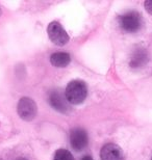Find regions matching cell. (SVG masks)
<instances>
[{"mask_svg": "<svg viewBox=\"0 0 152 160\" xmlns=\"http://www.w3.org/2000/svg\"><path fill=\"white\" fill-rule=\"evenodd\" d=\"M101 160H124L122 149L115 143H106L100 152Z\"/></svg>", "mask_w": 152, "mask_h": 160, "instance_id": "obj_6", "label": "cell"}, {"mask_svg": "<svg viewBox=\"0 0 152 160\" xmlns=\"http://www.w3.org/2000/svg\"><path fill=\"white\" fill-rule=\"evenodd\" d=\"M81 160H93V158L91 157V156H85Z\"/></svg>", "mask_w": 152, "mask_h": 160, "instance_id": "obj_12", "label": "cell"}, {"mask_svg": "<svg viewBox=\"0 0 152 160\" xmlns=\"http://www.w3.org/2000/svg\"><path fill=\"white\" fill-rule=\"evenodd\" d=\"M17 160H27L26 158H24V157H20V158H18Z\"/></svg>", "mask_w": 152, "mask_h": 160, "instance_id": "obj_13", "label": "cell"}, {"mask_svg": "<svg viewBox=\"0 0 152 160\" xmlns=\"http://www.w3.org/2000/svg\"><path fill=\"white\" fill-rule=\"evenodd\" d=\"M148 59H149V56H148L147 51L144 48H137L130 57L129 65L132 69H141L147 65Z\"/></svg>", "mask_w": 152, "mask_h": 160, "instance_id": "obj_8", "label": "cell"}, {"mask_svg": "<svg viewBox=\"0 0 152 160\" xmlns=\"http://www.w3.org/2000/svg\"><path fill=\"white\" fill-rule=\"evenodd\" d=\"M17 110H18L19 117H20L22 120L29 122L34 120L35 116H37L38 107H37L35 102L32 100V99L28 97H23L19 101Z\"/></svg>", "mask_w": 152, "mask_h": 160, "instance_id": "obj_3", "label": "cell"}, {"mask_svg": "<svg viewBox=\"0 0 152 160\" xmlns=\"http://www.w3.org/2000/svg\"><path fill=\"white\" fill-rule=\"evenodd\" d=\"M48 101H49L51 106L55 110L60 111V112H67L68 109H69L66 96H64L61 94L60 91L55 89V91L50 92Z\"/></svg>", "mask_w": 152, "mask_h": 160, "instance_id": "obj_7", "label": "cell"}, {"mask_svg": "<svg viewBox=\"0 0 152 160\" xmlns=\"http://www.w3.org/2000/svg\"><path fill=\"white\" fill-rule=\"evenodd\" d=\"M48 37L53 44L57 46H64L69 42V36L64 29L63 26L56 21H53L48 25L47 28Z\"/></svg>", "mask_w": 152, "mask_h": 160, "instance_id": "obj_4", "label": "cell"}, {"mask_svg": "<svg viewBox=\"0 0 152 160\" xmlns=\"http://www.w3.org/2000/svg\"><path fill=\"white\" fill-rule=\"evenodd\" d=\"M119 23L127 32H135L142 26V16L135 11L127 12L119 17Z\"/></svg>", "mask_w": 152, "mask_h": 160, "instance_id": "obj_2", "label": "cell"}, {"mask_svg": "<svg viewBox=\"0 0 152 160\" xmlns=\"http://www.w3.org/2000/svg\"><path fill=\"white\" fill-rule=\"evenodd\" d=\"M144 6L146 8V11L149 12L150 15H152V0H147L144 3Z\"/></svg>", "mask_w": 152, "mask_h": 160, "instance_id": "obj_11", "label": "cell"}, {"mask_svg": "<svg viewBox=\"0 0 152 160\" xmlns=\"http://www.w3.org/2000/svg\"><path fill=\"white\" fill-rule=\"evenodd\" d=\"M51 63L56 68H64L71 62V56L66 52H56L50 56Z\"/></svg>", "mask_w": 152, "mask_h": 160, "instance_id": "obj_9", "label": "cell"}, {"mask_svg": "<svg viewBox=\"0 0 152 160\" xmlns=\"http://www.w3.org/2000/svg\"><path fill=\"white\" fill-rule=\"evenodd\" d=\"M0 15H1V9H0Z\"/></svg>", "mask_w": 152, "mask_h": 160, "instance_id": "obj_14", "label": "cell"}, {"mask_svg": "<svg viewBox=\"0 0 152 160\" xmlns=\"http://www.w3.org/2000/svg\"><path fill=\"white\" fill-rule=\"evenodd\" d=\"M88 133L82 128H74L70 132V142L75 151H82L88 145Z\"/></svg>", "mask_w": 152, "mask_h": 160, "instance_id": "obj_5", "label": "cell"}, {"mask_svg": "<svg viewBox=\"0 0 152 160\" xmlns=\"http://www.w3.org/2000/svg\"><path fill=\"white\" fill-rule=\"evenodd\" d=\"M53 160H74L73 155L68 151V150L65 149H60L57 150L54 154V158Z\"/></svg>", "mask_w": 152, "mask_h": 160, "instance_id": "obj_10", "label": "cell"}, {"mask_svg": "<svg viewBox=\"0 0 152 160\" xmlns=\"http://www.w3.org/2000/svg\"><path fill=\"white\" fill-rule=\"evenodd\" d=\"M65 96L69 103L74 105L81 104L88 96V88L81 80H72L68 83Z\"/></svg>", "mask_w": 152, "mask_h": 160, "instance_id": "obj_1", "label": "cell"}]
</instances>
